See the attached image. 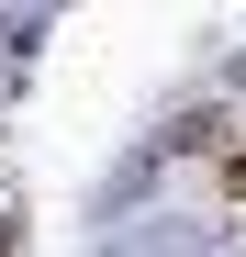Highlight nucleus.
<instances>
[{"mask_svg":"<svg viewBox=\"0 0 246 257\" xmlns=\"http://www.w3.org/2000/svg\"><path fill=\"white\" fill-rule=\"evenodd\" d=\"M224 179H235V190H246V157H235V168H224Z\"/></svg>","mask_w":246,"mask_h":257,"instance_id":"obj_1","label":"nucleus"}]
</instances>
